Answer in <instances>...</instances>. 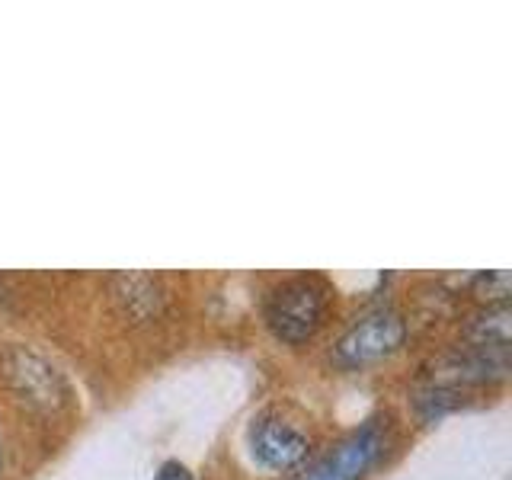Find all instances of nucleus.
<instances>
[{
    "label": "nucleus",
    "mask_w": 512,
    "mask_h": 480,
    "mask_svg": "<svg viewBox=\"0 0 512 480\" xmlns=\"http://www.w3.org/2000/svg\"><path fill=\"white\" fill-rule=\"evenodd\" d=\"M330 292L317 276H295L276 285L266 298V327L288 346H298L320 330L327 314Z\"/></svg>",
    "instance_id": "f257e3e1"
},
{
    "label": "nucleus",
    "mask_w": 512,
    "mask_h": 480,
    "mask_svg": "<svg viewBox=\"0 0 512 480\" xmlns=\"http://www.w3.org/2000/svg\"><path fill=\"white\" fill-rule=\"evenodd\" d=\"M388 442L391 426L384 416H375L352 429L343 442H336L324 458H317L308 471L295 474L292 480H362L388 452Z\"/></svg>",
    "instance_id": "f03ea898"
},
{
    "label": "nucleus",
    "mask_w": 512,
    "mask_h": 480,
    "mask_svg": "<svg viewBox=\"0 0 512 480\" xmlns=\"http://www.w3.org/2000/svg\"><path fill=\"white\" fill-rule=\"evenodd\" d=\"M0 375L10 384V391L26 400L32 410L55 413L68 404V384H64L61 372L29 346L13 343L0 352Z\"/></svg>",
    "instance_id": "7ed1b4c3"
},
{
    "label": "nucleus",
    "mask_w": 512,
    "mask_h": 480,
    "mask_svg": "<svg viewBox=\"0 0 512 480\" xmlns=\"http://www.w3.org/2000/svg\"><path fill=\"white\" fill-rule=\"evenodd\" d=\"M407 340V320L394 308H375L359 317L333 346V362L340 368H365L394 356Z\"/></svg>",
    "instance_id": "20e7f679"
},
{
    "label": "nucleus",
    "mask_w": 512,
    "mask_h": 480,
    "mask_svg": "<svg viewBox=\"0 0 512 480\" xmlns=\"http://www.w3.org/2000/svg\"><path fill=\"white\" fill-rule=\"evenodd\" d=\"M250 455L266 471H295L311 455V436L279 413H260L250 423Z\"/></svg>",
    "instance_id": "39448f33"
},
{
    "label": "nucleus",
    "mask_w": 512,
    "mask_h": 480,
    "mask_svg": "<svg viewBox=\"0 0 512 480\" xmlns=\"http://www.w3.org/2000/svg\"><path fill=\"white\" fill-rule=\"evenodd\" d=\"M109 295L128 324H151L167 308V288L151 272H116L109 276Z\"/></svg>",
    "instance_id": "423d86ee"
},
{
    "label": "nucleus",
    "mask_w": 512,
    "mask_h": 480,
    "mask_svg": "<svg viewBox=\"0 0 512 480\" xmlns=\"http://www.w3.org/2000/svg\"><path fill=\"white\" fill-rule=\"evenodd\" d=\"M442 372L452 381L464 384H484V381H503L509 375V349L493 346H468L439 362Z\"/></svg>",
    "instance_id": "0eeeda50"
},
{
    "label": "nucleus",
    "mask_w": 512,
    "mask_h": 480,
    "mask_svg": "<svg viewBox=\"0 0 512 480\" xmlns=\"http://www.w3.org/2000/svg\"><path fill=\"white\" fill-rule=\"evenodd\" d=\"M509 304H487V311L471 317V324L464 327L471 346H493V349H509Z\"/></svg>",
    "instance_id": "6e6552de"
},
{
    "label": "nucleus",
    "mask_w": 512,
    "mask_h": 480,
    "mask_svg": "<svg viewBox=\"0 0 512 480\" xmlns=\"http://www.w3.org/2000/svg\"><path fill=\"white\" fill-rule=\"evenodd\" d=\"M458 404H461L458 384H445V381L429 384V388L416 391V397H413V407H416V413L423 416V420H439L442 413L455 410Z\"/></svg>",
    "instance_id": "1a4fd4ad"
},
{
    "label": "nucleus",
    "mask_w": 512,
    "mask_h": 480,
    "mask_svg": "<svg viewBox=\"0 0 512 480\" xmlns=\"http://www.w3.org/2000/svg\"><path fill=\"white\" fill-rule=\"evenodd\" d=\"M474 295L493 304H506L509 298V272H480L474 276Z\"/></svg>",
    "instance_id": "9d476101"
},
{
    "label": "nucleus",
    "mask_w": 512,
    "mask_h": 480,
    "mask_svg": "<svg viewBox=\"0 0 512 480\" xmlns=\"http://www.w3.org/2000/svg\"><path fill=\"white\" fill-rule=\"evenodd\" d=\"M154 480H192V474H189L186 464H180V461H164L157 468Z\"/></svg>",
    "instance_id": "9b49d317"
},
{
    "label": "nucleus",
    "mask_w": 512,
    "mask_h": 480,
    "mask_svg": "<svg viewBox=\"0 0 512 480\" xmlns=\"http://www.w3.org/2000/svg\"><path fill=\"white\" fill-rule=\"evenodd\" d=\"M0 461H4V458H0Z\"/></svg>",
    "instance_id": "f8f14e48"
}]
</instances>
